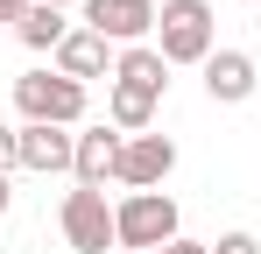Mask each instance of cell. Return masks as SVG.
<instances>
[{
	"mask_svg": "<svg viewBox=\"0 0 261 254\" xmlns=\"http://www.w3.org/2000/svg\"><path fill=\"white\" fill-rule=\"evenodd\" d=\"M14 106H21V127H78L85 120V85L64 78V71H21Z\"/></svg>",
	"mask_w": 261,
	"mask_h": 254,
	"instance_id": "1",
	"label": "cell"
},
{
	"mask_svg": "<svg viewBox=\"0 0 261 254\" xmlns=\"http://www.w3.org/2000/svg\"><path fill=\"white\" fill-rule=\"evenodd\" d=\"M219 21L205 0H163L155 7V49H163V64H205L219 49Z\"/></svg>",
	"mask_w": 261,
	"mask_h": 254,
	"instance_id": "2",
	"label": "cell"
},
{
	"mask_svg": "<svg viewBox=\"0 0 261 254\" xmlns=\"http://www.w3.org/2000/svg\"><path fill=\"white\" fill-rule=\"evenodd\" d=\"M113 226H120V247L127 254H163L176 240V198L170 191H127L113 205Z\"/></svg>",
	"mask_w": 261,
	"mask_h": 254,
	"instance_id": "3",
	"label": "cell"
},
{
	"mask_svg": "<svg viewBox=\"0 0 261 254\" xmlns=\"http://www.w3.org/2000/svg\"><path fill=\"white\" fill-rule=\"evenodd\" d=\"M64 240L71 254H106L120 247V226H113V205H106V191H64Z\"/></svg>",
	"mask_w": 261,
	"mask_h": 254,
	"instance_id": "4",
	"label": "cell"
},
{
	"mask_svg": "<svg viewBox=\"0 0 261 254\" xmlns=\"http://www.w3.org/2000/svg\"><path fill=\"white\" fill-rule=\"evenodd\" d=\"M85 29L106 36V42H120V49H134L155 29V0H85Z\"/></svg>",
	"mask_w": 261,
	"mask_h": 254,
	"instance_id": "5",
	"label": "cell"
},
{
	"mask_svg": "<svg viewBox=\"0 0 261 254\" xmlns=\"http://www.w3.org/2000/svg\"><path fill=\"white\" fill-rule=\"evenodd\" d=\"M176 169V141L170 134H127V148H120V191H155L163 176Z\"/></svg>",
	"mask_w": 261,
	"mask_h": 254,
	"instance_id": "6",
	"label": "cell"
},
{
	"mask_svg": "<svg viewBox=\"0 0 261 254\" xmlns=\"http://www.w3.org/2000/svg\"><path fill=\"white\" fill-rule=\"evenodd\" d=\"M120 148H127L120 127H92V134H78V163H71V176H78L85 191H106V176H120Z\"/></svg>",
	"mask_w": 261,
	"mask_h": 254,
	"instance_id": "7",
	"label": "cell"
},
{
	"mask_svg": "<svg viewBox=\"0 0 261 254\" xmlns=\"http://www.w3.org/2000/svg\"><path fill=\"white\" fill-rule=\"evenodd\" d=\"M71 163H78V134H64V127H21V169L64 176Z\"/></svg>",
	"mask_w": 261,
	"mask_h": 254,
	"instance_id": "8",
	"label": "cell"
},
{
	"mask_svg": "<svg viewBox=\"0 0 261 254\" xmlns=\"http://www.w3.org/2000/svg\"><path fill=\"white\" fill-rule=\"evenodd\" d=\"M205 92H212L219 106L254 99V57H240V49H212V57H205Z\"/></svg>",
	"mask_w": 261,
	"mask_h": 254,
	"instance_id": "9",
	"label": "cell"
},
{
	"mask_svg": "<svg viewBox=\"0 0 261 254\" xmlns=\"http://www.w3.org/2000/svg\"><path fill=\"white\" fill-rule=\"evenodd\" d=\"M113 85H134V92H155L163 99V85H170V64H163V49L155 42H134L113 57Z\"/></svg>",
	"mask_w": 261,
	"mask_h": 254,
	"instance_id": "10",
	"label": "cell"
},
{
	"mask_svg": "<svg viewBox=\"0 0 261 254\" xmlns=\"http://www.w3.org/2000/svg\"><path fill=\"white\" fill-rule=\"evenodd\" d=\"M57 71H64V78H106V71H113V64H106V36H92V29H71V36L57 42Z\"/></svg>",
	"mask_w": 261,
	"mask_h": 254,
	"instance_id": "11",
	"label": "cell"
},
{
	"mask_svg": "<svg viewBox=\"0 0 261 254\" xmlns=\"http://www.w3.org/2000/svg\"><path fill=\"white\" fill-rule=\"evenodd\" d=\"M106 127H120V134H148V127H155V92L113 85V92H106Z\"/></svg>",
	"mask_w": 261,
	"mask_h": 254,
	"instance_id": "12",
	"label": "cell"
},
{
	"mask_svg": "<svg viewBox=\"0 0 261 254\" xmlns=\"http://www.w3.org/2000/svg\"><path fill=\"white\" fill-rule=\"evenodd\" d=\"M14 36L29 42V49H49V57H57V42L71 36V21H64V7H43V0H36V7L14 21Z\"/></svg>",
	"mask_w": 261,
	"mask_h": 254,
	"instance_id": "13",
	"label": "cell"
},
{
	"mask_svg": "<svg viewBox=\"0 0 261 254\" xmlns=\"http://www.w3.org/2000/svg\"><path fill=\"white\" fill-rule=\"evenodd\" d=\"M21 169V127H0V176Z\"/></svg>",
	"mask_w": 261,
	"mask_h": 254,
	"instance_id": "14",
	"label": "cell"
},
{
	"mask_svg": "<svg viewBox=\"0 0 261 254\" xmlns=\"http://www.w3.org/2000/svg\"><path fill=\"white\" fill-rule=\"evenodd\" d=\"M212 254H261V240H254V233H219Z\"/></svg>",
	"mask_w": 261,
	"mask_h": 254,
	"instance_id": "15",
	"label": "cell"
},
{
	"mask_svg": "<svg viewBox=\"0 0 261 254\" xmlns=\"http://www.w3.org/2000/svg\"><path fill=\"white\" fill-rule=\"evenodd\" d=\"M163 254H212V247H205V240H184V233H176V240H170Z\"/></svg>",
	"mask_w": 261,
	"mask_h": 254,
	"instance_id": "16",
	"label": "cell"
},
{
	"mask_svg": "<svg viewBox=\"0 0 261 254\" xmlns=\"http://www.w3.org/2000/svg\"><path fill=\"white\" fill-rule=\"evenodd\" d=\"M29 7H36V0H0V21H21Z\"/></svg>",
	"mask_w": 261,
	"mask_h": 254,
	"instance_id": "17",
	"label": "cell"
},
{
	"mask_svg": "<svg viewBox=\"0 0 261 254\" xmlns=\"http://www.w3.org/2000/svg\"><path fill=\"white\" fill-rule=\"evenodd\" d=\"M7 205H14V191H7V176H0V212H7Z\"/></svg>",
	"mask_w": 261,
	"mask_h": 254,
	"instance_id": "18",
	"label": "cell"
},
{
	"mask_svg": "<svg viewBox=\"0 0 261 254\" xmlns=\"http://www.w3.org/2000/svg\"><path fill=\"white\" fill-rule=\"evenodd\" d=\"M43 7H71V0H43ZM78 7H85V0H78Z\"/></svg>",
	"mask_w": 261,
	"mask_h": 254,
	"instance_id": "19",
	"label": "cell"
},
{
	"mask_svg": "<svg viewBox=\"0 0 261 254\" xmlns=\"http://www.w3.org/2000/svg\"><path fill=\"white\" fill-rule=\"evenodd\" d=\"M254 36H261V7H254Z\"/></svg>",
	"mask_w": 261,
	"mask_h": 254,
	"instance_id": "20",
	"label": "cell"
},
{
	"mask_svg": "<svg viewBox=\"0 0 261 254\" xmlns=\"http://www.w3.org/2000/svg\"><path fill=\"white\" fill-rule=\"evenodd\" d=\"M254 7H261V0H254Z\"/></svg>",
	"mask_w": 261,
	"mask_h": 254,
	"instance_id": "21",
	"label": "cell"
}]
</instances>
